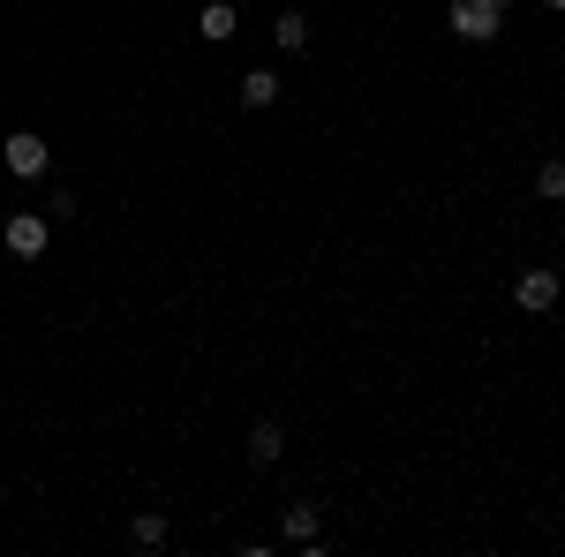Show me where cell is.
Wrapping results in <instances>:
<instances>
[{
	"instance_id": "6",
	"label": "cell",
	"mask_w": 565,
	"mask_h": 557,
	"mask_svg": "<svg viewBox=\"0 0 565 557\" xmlns=\"http://www.w3.org/2000/svg\"><path fill=\"white\" fill-rule=\"evenodd\" d=\"M234 31H242V8H234V0H204V15H196V39L226 45Z\"/></svg>"
},
{
	"instance_id": "1",
	"label": "cell",
	"mask_w": 565,
	"mask_h": 557,
	"mask_svg": "<svg viewBox=\"0 0 565 557\" xmlns=\"http://www.w3.org/2000/svg\"><path fill=\"white\" fill-rule=\"evenodd\" d=\"M45 242H53V218L45 212H8L0 218V249H8V257H45Z\"/></svg>"
},
{
	"instance_id": "3",
	"label": "cell",
	"mask_w": 565,
	"mask_h": 557,
	"mask_svg": "<svg viewBox=\"0 0 565 557\" xmlns=\"http://www.w3.org/2000/svg\"><path fill=\"white\" fill-rule=\"evenodd\" d=\"M0 159H8V173H15V181H39V173L53 167L45 136H31V129H15V136H8V143H0Z\"/></svg>"
},
{
	"instance_id": "7",
	"label": "cell",
	"mask_w": 565,
	"mask_h": 557,
	"mask_svg": "<svg viewBox=\"0 0 565 557\" xmlns=\"http://www.w3.org/2000/svg\"><path fill=\"white\" fill-rule=\"evenodd\" d=\"M279 535L302 543V550H317V505H287V513H279Z\"/></svg>"
},
{
	"instance_id": "13",
	"label": "cell",
	"mask_w": 565,
	"mask_h": 557,
	"mask_svg": "<svg viewBox=\"0 0 565 557\" xmlns=\"http://www.w3.org/2000/svg\"><path fill=\"white\" fill-rule=\"evenodd\" d=\"M543 8H551V15H565V0H543Z\"/></svg>"
},
{
	"instance_id": "2",
	"label": "cell",
	"mask_w": 565,
	"mask_h": 557,
	"mask_svg": "<svg viewBox=\"0 0 565 557\" xmlns=\"http://www.w3.org/2000/svg\"><path fill=\"white\" fill-rule=\"evenodd\" d=\"M558 294H565V279L551 271V264H527L521 279H513V301H521L527 317H551V309H558Z\"/></svg>"
},
{
	"instance_id": "5",
	"label": "cell",
	"mask_w": 565,
	"mask_h": 557,
	"mask_svg": "<svg viewBox=\"0 0 565 557\" xmlns=\"http://www.w3.org/2000/svg\"><path fill=\"white\" fill-rule=\"evenodd\" d=\"M279 460H287V429L271 422V415L249 422V468H279Z\"/></svg>"
},
{
	"instance_id": "10",
	"label": "cell",
	"mask_w": 565,
	"mask_h": 557,
	"mask_svg": "<svg viewBox=\"0 0 565 557\" xmlns=\"http://www.w3.org/2000/svg\"><path fill=\"white\" fill-rule=\"evenodd\" d=\"M535 196H543V204H565V151H551V159L535 167Z\"/></svg>"
},
{
	"instance_id": "12",
	"label": "cell",
	"mask_w": 565,
	"mask_h": 557,
	"mask_svg": "<svg viewBox=\"0 0 565 557\" xmlns=\"http://www.w3.org/2000/svg\"><path fill=\"white\" fill-rule=\"evenodd\" d=\"M476 8H490V15H505V0H476Z\"/></svg>"
},
{
	"instance_id": "4",
	"label": "cell",
	"mask_w": 565,
	"mask_h": 557,
	"mask_svg": "<svg viewBox=\"0 0 565 557\" xmlns=\"http://www.w3.org/2000/svg\"><path fill=\"white\" fill-rule=\"evenodd\" d=\"M445 23H452V39H468V45H490L498 31H505V15H490V8H476V0H452Z\"/></svg>"
},
{
	"instance_id": "8",
	"label": "cell",
	"mask_w": 565,
	"mask_h": 557,
	"mask_svg": "<svg viewBox=\"0 0 565 557\" xmlns=\"http://www.w3.org/2000/svg\"><path fill=\"white\" fill-rule=\"evenodd\" d=\"M167 535H174V527H167V513H136L129 519V543H136V550H167Z\"/></svg>"
},
{
	"instance_id": "11",
	"label": "cell",
	"mask_w": 565,
	"mask_h": 557,
	"mask_svg": "<svg viewBox=\"0 0 565 557\" xmlns=\"http://www.w3.org/2000/svg\"><path fill=\"white\" fill-rule=\"evenodd\" d=\"M271 98H279V76L271 68H249L242 76V106H271Z\"/></svg>"
},
{
	"instance_id": "9",
	"label": "cell",
	"mask_w": 565,
	"mask_h": 557,
	"mask_svg": "<svg viewBox=\"0 0 565 557\" xmlns=\"http://www.w3.org/2000/svg\"><path fill=\"white\" fill-rule=\"evenodd\" d=\"M271 45H279V53H302V45H309V15H302V8H287V15L271 23Z\"/></svg>"
}]
</instances>
